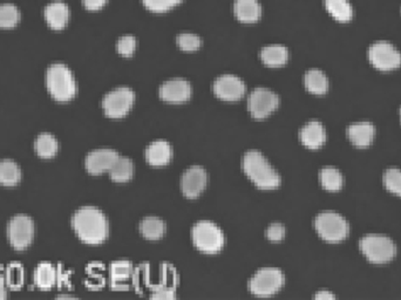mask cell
Instances as JSON below:
<instances>
[{
	"instance_id": "obj_8",
	"label": "cell",
	"mask_w": 401,
	"mask_h": 300,
	"mask_svg": "<svg viewBox=\"0 0 401 300\" xmlns=\"http://www.w3.org/2000/svg\"><path fill=\"white\" fill-rule=\"evenodd\" d=\"M284 273L277 267H262L249 280V290L257 297H271L283 287Z\"/></svg>"
},
{
	"instance_id": "obj_39",
	"label": "cell",
	"mask_w": 401,
	"mask_h": 300,
	"mask_svg": "<svg viewBox=\"0 0 401 300\" xmlns=\"http://www.w3.org/2000/svg\"><path fill=\"white\" fill-rule=\"evenodd\" d=\"M107 0H82L85 8L88 11H99L106 5Z\"/></svg>"
},
{
	"instance_id": "obj_36",
	"label": "cell",
	"mask_w": 401,
	"mask_h": 300,
	"mask_svg": "<svg viewBox=\"0 0 401 300\" xmlns=\"http://www.w3.org/2000/svg\"><path fill=\"white\" fill-rule=\"evenodd\" d=\"M286 230L282 223H271L269 227H266L265 236L270 242H281L282 239L285 237Z\"/></svg>"
},
{
	"instance_id": "obj_25",
	"label": "cell",
	"mask_w": 401,
	"mask_h": 300,
	"mask_svg": "<svg viewBox=\"0 0 401 300\" xmlns=\"http://www.w3.org/2000/svg\"><path fill=\"white\" fill-rule=\"evenodd\" d=\"M140 234L148 241H157L163 237L167 225L166 222L156 216L145 217L139 224Z\"/></svg>"
},
{
	"instance_id": "obj_37",
	"label": "cell",
	"mask_w": 401,
	"mask_h": 300,
	"mask_svg": "<svg viewBox=\"0 0 401 300\" xmlns=\"http://www.w3.org/2000/svg\"><path fill=\"white\" fill-rule=\"evenodd\" d=\"M24 273L19 265H12L8 270V283L12 287H19L22 284Z\"/></svg>"
},
{
	"instance_id": "obj_4",
	"label": "cell",
	"mask_w": 401,
	"mask_h": 300,
	"mask_svg": "<svg viewBox=\"0 0 401 300\" xmlns=\"http://www.w3.org/2000/svg\"><path fill=\"white\" fill-rule=\"evenodd\" d=\"M194 246L200 253L215 255L226 244V236L222 229L212 220H200L191 229Z\"/></svg>"
},
{
	"instance_id": "obj_41",
	"label": "cell",
	"mask_w": 401,
	"mask_h": 300,
	"mask_svg": "<svg viewBox=\"0 0 401 300\" xmlns=\"http://www.w3.org/2000/svg\"><path fill=\"white\" fill-rule=\"evenodd\" d=\"M8 297V291L5 289L4 284L3 282L0 280V299H3V298H6Z\"/></svg>"
},
{
	"instance_id": "obj_28",
	"label": "cell",
	"mask_w": 401,
	"mask_h": 300,
	"mask_svg": "<svg viewBox=\"0 0 401 300\" xmlns=\"http://www.w3.org/2000/svg\"><path fill=\"white\" fill-rule=\"evenodd\" d=\"M325 8L333 18L340 22H350L353 15L349 0H325Z\"/></svg>"
},
{
	"instance_id": "obj_11",
	"label": "cell",
	"mask_w": 401,
	"mask_h": 300,
	"mask_svg": "<svg viewBox=\"0 0 401 300\" xmlns=\"http://www.w3.org/2000/svg\"><path fill=\"white\" fill-rule=\"evenodd\" d=\"M369 60L377 70L388 72L401 66V53L387 41H377L369 48Z\"/></svg>"
},
{
	"instance_id": "obj_33",
	"label": "cell",
	"mask_w": 401,
	"mask_h": 300,
	"mask_svg": "<svg viewBox=\"0 0 401 300\" xmlns=\"http://www.w3.org/2000/svg\"><path fill=\"white\" fill-rule=\"evenodd\" d=\"M176 43H177V46L184 52L197 51L202 45L200 38L196 34L189 33V32L179 34L176 38Z\"/></svg>"
},
{
	"instance_id": "obj_40",
	"label": "cell",
	"mask_w": 401,
	"mask_h": 300,
	"mask_svg": "<svg viewBox=\"0 0 401 300\" xmlns=\"http://www.w3.org/2000/svg\"><path fill=\"white\" fill-rule=\"evenodd\" d=\"M336 296L333 294V293L330 292L328 290H321V291H318L316 294H314V299H321V300H326V299H335Z\"/></svg>"
},
{
	"instance_id": "obj_10",
	"label": "cell",
	"mask_w": 401,
	"mask_h": 300,
	"mask_svg": "<svg viewBox=\"0 0 401 300\" xmlns=\"http://www.w3.org/2000/svg\"><path fill=\"white\" fill-rule=\"evenodd\" d=\"M279 106V96L269 88L257 87L248 96V110L252 117L262 120Z\"/></svg>"
},
{
	"instance_id": "obj_1",
	"label": "cell",
	"mask_w": 401,
	"mask_h": 300,
	"mask_svg": "<svg viewBox=\"0 0 401 300\" xmlns=\"http://www.w3.org/2000/svg\"><path fill=\"white\" fill-rule=\"evenodd\" d=\"M71 225L78 238L88 246L103 244L110 234L106 215L99 208L86 205L72 215Z\"/></svg>"
},
{
	"instance_id": "obj_23",
	"label": "cell",
	"mask_w": 401,
	"mask_h": 300,
	"mask_svg": "<svg viewBox=\"0 0 401 300\" xmlns=\"http://www.w3.org/2000/svg\"><path fill=\"white\" fill-rule=\"evenodd\" d=\"M22 172L20 165L11 158L0 161V184L4 187H15L22 181Z\"/></svg>"
},
{
	"instance_id": "obj_9",
	"label": "cell",
	"mask_w": 401,
	"mask_h": 300,
	"mask_svg": "<svg viewBox=\"0 0 401 300\" xmlns=\"http://www.w3.org/2000/svg\"><path fill=\"white\" fill-rule=\"evenodd\" d=\"M136 103V93L129 87H117L103 96L101 101L103 112L112 119H120L127 115Z\"/></svg>"
},
{
	"instance_id": "obj_22",
	"label": "cell",
	"mask_w": 401,
	"mask_h": 300,
	"mask_svg": "<svg viewBox=\"0 0 401 300\" xmlns=\"http://www.w3.org/2000/svg\"><path fill=\"white\" fill-rule=\"evenodd\" d=\"M259 58L263 63L269 67H281L288 63V48L283 45H268L263 47L259 53Z\"/></svg>"
},
{
	"instance_id": "obj_12",
	"label": "cell",
	"mask_w": 401,
	"mask_h": 300,
	"mask_svg": "<svg viewBox=\"0 0 401 300\" xmlns=\"http://www.w3.org/2000/svg\"><path fill=\"white\" fill-rule=\"evenodd\" d=\"M212 91L223 101H238L247 93V86L241 77L233 74H223L212 84Z\"/></svg>"
},
{
	"instance_id": "obj_32",
	"label": "cell",
	"mask_w": 401,
	"mask_h": 300,
	"mask_svg": "<svg viewBox=\"0 0 401 300\" xmlns=\"http://www.w3.org/2000/svg\"><path fill=\"white\" fill-rule=\"evenodd\" d=\"M384 184L387 190L401 197V170L398 168L387 169L384 174Z\"/></svg>"
},
{
	"instance_id": "obj_30",
	"label": "cell",
	"mask_w": 401,
	"mask_h": 300,
	"mask_svg": "<svg viewBox=\"0 0 401 300\" xmlns=\"http://www.w3.org/2000/svg\"><path fill=\"white\" fill-rule=\"evenodd\" d=\"M20 20V12L15 5L4 3L0 5V29H13Z\"/></svg>"
},
{
	"instance_id": "obj_3",
	"label": "cell",
	"mask_w": 401,
	"mask_h": 300,
	"mask_svg": "<svg viewBox=\"0 0 401 300\" xmlns=\"http://www.w3.org/2000/svg\"><path fill=\"white\" fill-rule=\"evenodd\" d=\"M48 94L58 103H68L77 96L78 86L70 67L62 63L50 65L45 73Z\"/></svg>"
},
{
	"instance_id": "obj_16",
	"label": "cell",
	"mask_w": 401,
	"mask_h": 300,
	"mask_svg": "<svg viewBox=\"0 0 401 300\" xmlns=\"http://www.w3.org/2000/svg\"><path fill=\"white\" fill-rule=\"evenodd\" d=\"M146 161L153 167H163L172 161L173 148L166 140H156L150 143L145 150Z\"/></svg>"
},
{
	"instance_id": "obj_35",
	"label": "cell",
	"mask_w": 401,
	"mask_h": 300,
	"mask_svg": "<svg viewBox=\"0 0 401 300\" xmlns=\"http://www.w3.org/2000/svg\"><path fill=\"white\" fill-rule=\"evenodd\" d=\"M136 48V39L133 36L126 34L122 37L119 38L117 43V50L119 54L126 58H129L131 55L134 54Z\"/></svg>"
},
{
	"instance_id": "obj_27",
	"label": "cell",
	"mask_w": 401,
	"mask_h": 300,
	"mask_svg": "<svg viewBox=\"0 0 401 300\" xmlns=\"http://www.w3.org/2000/svg\"><path fill=\"white\" fill-rule=\"evenodd\" d=\"M304 84L309 92L316 96H323L328 92V80L324 72L317 68L307 70L304 75Z\"/></svg>"
},
{
	"instance_id": "obj_14",
	"label": "cell",
	"mask_w": 401,
	"mask_h": 300,
	"mask_svg": "<svg viewBox=\"0 0 401 300\" xmlns=\"http://www.w3.org/2000/svg\"><path fill=\"white\" fill-rule=\"evenodd\" d=\"M120 154L110 148H99L89 151L85 158V168L91 175H103L113 167Z\"/></svg>"
},
{
	"instance_id": "obj_24",
	"label": "cell",
	"mask_w": 401,
	"mask_h": 300,
	"mask_svg": "<svg viewBox=\"0 0 401 300\" xmlns=\"http://www.w3.org/2000/svg\"><path fill=\"white\" fill-rule=\"evenodd\" d=\"M34 284L41 290H50L57 282V270L50 262H41L33 273Z\"/></svg>"
},
{
	"instance_id": "obj_29",
	"label": "cell",
	"mask_w": 401,
	"mask_h": 300,
	"mask_svg": "<svg viewBox=\"0 0 401 300\" xmlns=\"http://www.w3.org/2000/svg\"><path fill=\"white\" fill-rule=\"evenodd\" d=\"M321 187L328 191H338L343 187V175L335 167H324L319 172Z\"/></svg>"
},
{
	"instance_id": "obj_6",
	"label": "cell",
	"mask_w": 401,
	"mask_h": 300,
	"mask_svg": "<svg viewBox=\"0 0 401 300\" xmlns=\"http://www.w3.org/2000/svg\"><path fill=\"white\" fill-rule=\"evenodd\" d=\"M359 248L364 256L372 263H387L397 255L395 243L384 234H366L361 238Z\"/></svg>"
},
{
	"instance_id": "obj_7",
	"label": "cell",
	"mask_w": 401,
	"mask_h": 300,
	"mask_svg": "<svg viewBox=\"0 0 401 300\" xmlns=\"http://www.w3.org/2000/svg\"><path fill=\"white\" fill-rule=\"evenodd\" d=\"M314 229L326 242L336 243L349 236L350 225L340 213L324 211L314 218Z\"/></svg>"
},
{
	"instance_id": "obj_18",
	"label": "cell",
	"mask_w": 401,
	"mask_h": 300,
	"mask_svg": "<svg viewBox=\"0 0 401 300\" xmlns=\"http://www.w3.org/2000/svg\"><path fill=\"white\" fill-rule=\"evenodd\" d=\"M299 140L309 149H319L326 141V132L321 122L312 120L299 130Z\"/></svg>"
},
{
	"instance_id": "obj_31",
	"label": "cell",
	"mask_w": 401,
	"mask_h": 300,
	"mask_svg": "<svg viewBox=\"0 0 401 300\" xmlns=\"http://www.w3.org/2000/svg\"><path fill=\"white\" fill-rule=\"evenodd\" d=\"M133 272V265L128 260H117L110 264V273L113 284H120L129 278Z\"/></svg>"
},
{
	"instance_id": "obj_17",
	"label": "cell",
	"mask_w": 401,
	"mask_h": 300,
	"mask_svg": "<svg viewBox=\"0 0 401 300\" xmlns=\"http://www.w3.org/2000/svg\"><path fill=\"white\" fill-rule=\"evenodd\" d=\"M70 15L68 5L64 3V1H60V0L51 1L45 8V20L48 22V25L52 29H54V31H60V29H65L68 22H70Z\"/></svg>"
},
{
	"instance_id": "obj_2",
	"label": "cell",
	"mask_w": 401,
	"mask_h": 300,
	"mask_svg": "<svg viewBox=\"0 0 401 300\" xmlns=\"http://www.w3.org/2000/svg\"><path fill=\"white\" fill-rule=\"evenodd\" d=\"M242 169L259 189L272 190L281 186V176L259 150H249L243 155Z\"/></svg>"
},
{
	"instance_id": "obj_5",
	"label": "cell",
	"mask_w": 401,
	"mask_h": 300,
	"mask_svg": "<svg viewBox=\"0 0 401 300\" xmlns=\"http://www.w3.org/2000/svg\"><path fill=\"white\" fill-rule=\"evenodd\" d=\"M8 243L17 251H24L32 246L36 237V223L32 217L18 213L10 218L6 227Z\"/></svg>"
},
{
	"instance_id": "obj_42",
	"label": "cell",
	"mask_w": 401,
	"mask_h": 300,
	"mask_svg": "<svg viewBox=\"0 0 401 300\" xmlns=\"http://www.w3.org/2000/svg\"><path fill=\"white\" fill-rule=\"evenodd\" d=\"M400 117H401V108H400Z\"/></svg>"
},
{
	"instance_id": "obj_21",
	"label": "cell",
	"mask_w": 401,
	"mask_h": 300,
	"mask_svg": "<svg viewBox=\"0 0 401 300\" xmlns=\"http://www.w3.org/2000/svg\"><path fill=\"white\" fill-rule=\"evenodd\" d=\"M33 148L39 158L48 160V158H54L55 155L58 154L60 146H59L58 139L53 134L43 132L34 140Z\"/></svg>"
},
{
	"instance_id": "obj_38",
	"label": "cell",
	"mask_w": 401,
	"mask_h": 300,
	"mask_svg": "<svg viewBox=\"0 0 401 300\" xmlns=\"http://www.w3.org/2000/svg\"><path fill=\"white\" fill-rule=\"evenodd\" d=\"M175 290L172 286L168 285H160L157 286L154 289L153 293H152V298H155V299H173L175 298Z\"/></svg>"
},
{
	"instance_id": "obj_13",
	"label": "cell",
	"mask_w": 401,
	"mask_h": 300,
	"mask_svg": "<svg viewBox=\"0 0 401 300\" xmlns=\"http://www.w3.org/2000/svg\"><path fill=\"white\" fill-rule=\"evenodd\" d=\"M208 184V174L200 165H191L181 176V191L187 198L194 200L200 196Z\"/></svg>"
},
{
	"instance_id": "obj_15",
	"label": "cell",
	"mask_w": 401,
	"mask_h": 300,
	"mask_svg": "<svg viewBox=\"0 0 401 300\" xmlns=\"http://www.w3.org/2000/svg\"><path fill=\"white\" fill-rule=\"evenodd\" d=\"M193 87L189 81L182 77H174L164 81L159 88L161 100L170 103H186L191 98Z\"/></svg>"
},
{
	"instance_id": "obj_20",
	"label": "cell",
	"mask_w": 401,
	"mask_h": 300,
	"mask_svg": "<svg viewBox=\"0 0 401 300\" xmlns=\"http://www.w3.org/2000/svg\"><path fill=\"white\" fill-rule=\"evenodd\" d=\"M233 13L240 22L252 24L258 22L262 15V8L258 0H235Z\"/></svg>"
},
{
	"instance_id": "obj_19",
	"label": "cell",
	"mask_w": 401,
	"mask_h": 300,
	"mask_svg": "<svg viewBox=\"0 0 401 300\" xmlns=\"http://www.w3.org/2000/svg\"><path fill=\"white\" fill-rule=\"evenodd\" d=\"M376 135V128L370 122H358L347 128V136L351 142L358 148H366L372 143Z\"/></svg>"
},
{
	"instance_id": "obj_34",
	"label": "cell",
	"mask_w": 401,
	"mask_h": 300,
	"mask_svg": "<svg viewBox=\"0 0 401 300\" xmlns=\"http://www.w3.org/2000/svg\"><path fill=\"white\" fill-rule=\"evenodd\" d=\"M182 0H143V5L146 6L150 11L166 12L169 11L170 8H175Z\"/></svg>"
},
{
	"instance_id": "obj_26",
	"label": "cell",
	"mask_w": 401,
	"mask_h": 300,
	"mask_svg": "<svg viewBox=\"0 0 401 300\" xmlns=\"http://www.w3.org/2000/svg\"><path fill=\"white\" fill-rule=\"evenodd\" d=\"M134 163L131 161V158H126V156H119L117 161L114 163L113 167L110 168V177L113 182L117 183H126L128 181H131L134 176Z\"/></svg>"
}]
</instances>
